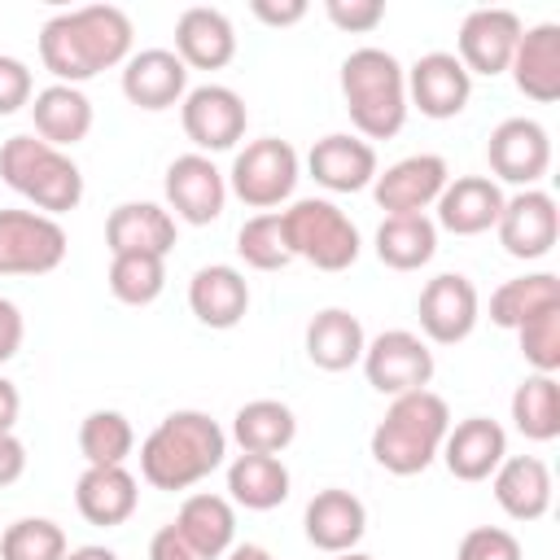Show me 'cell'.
<instances>
[{
    "label": "cell",
    "instance_id": "cell-1",
    "mask_svg": "<svg viewBox=\"0 0 560 560\" xmlns=\"http://www.w3.org/2000/svg\"><path fill=\"white\" fill-rule=\"evenodd\" d=\"M131 18L118 4H83L39 26V61L57 83H88L131 57Z\"/></svg>",
    "mask_w": 560,
    "mask_h": 560
},
{
    "label": "cell",
    "instance_id": "cell-2",
    "mask_svg": "<svg viewBox=\"0 0 560 560\" xmlns=\"http://www.w3.org/2000/svg\"><path fill=\"white\" fill-rule=\"evenodd\" d=\"M228 455V433L219 420H210L197 407L171 411L158 420V429L140 442V477L153 490H188L206 481Z\"/></svg>",
    "mask_w": 560,
    "mask_h": 560
},
{
    "label": "cell",
    "instance_id": "cell-3",
    "mask_svg": "<svg viewBox=\"0 0 560 560\" xmlns=\"http://www.w3.org/2000/svg\"><path fill=\"white\" fill-rule=\"evenodd\" d=\"M451 429V407L442 394L433 389H411V394H398L389 398L385 416L376 420L372 429V459L394 472V477H416L424 472L438 451H442V438Z\"/></svg>",
    "mask_w": 560,
    "mask_h": 560
},
{
    "label": "cell",
    "instance_id": "cell-4",
    "mask_svg": "<svg viewBox=\"0 0 560 560\" xmlns=\"http://www.w3.org/2000/svg\"><path fill=\"white\" fill-rule=\"evenodd\" d=\"M341 101L350 122L359 127V136L372 140H389L402 131L407 122V70L394 52L385 48H354L341 61Z\"/></svg>",
    "mask_w": 560,
    "mask_h": 560
},
{
    "label": "cell",
    "instance_id": "cell-5",
    "mask_svg": "<svg viewBox=\"0 0 560 560\" xmlns=\"http://www.w3.org/2000/svg\"><path fill=\"white\" fill-rule=\"evenodd\" d=\"M0 179L48 219L70 214L83 201V171L66 149H52L39 136H9L0 144Z\"/></svg>",
    "mask_w": 560,
    "mask_h": 560
},
{
    "label": "cell",
    "instance_id": "cell-6",
    "mask_svg": "<svg viewBox=\"0 0 560 560\" xmlns=\"http://www.w3.org/2000/svg\"><path fill=\"white\" fill-rule=\"evenodd\" d=\"M280 228L289 254L306 258L319 271H346L363 249L354 219L328 197H298L289 210H280Z\"/></svg>",
    "mask_w": 560,
    "mask_h": 560
},
{
    "label": "cell",
    "instance_id": "cell-7",
    "mask_svg": "<svg viewBox=\"0 0 560 560\" xmlns=\"http://www.w3.org/2000/svg\"><path fill=\"white\" fill-rule=\"evenodd\" d=\"M298 149L280 136H262V140H249L236 158H232V171H228V192H236L249 210L267 214L276 210L280 201L293 197L298 188Z\"/></svg>",
    "mask_w": 560,
    "mask_h": 560
},
{
    "label": "cell",
    "instance_id": "cell-8",
    "mask_svg": "<svg viewBox=\"0 0 560 560\" xmlns=\"http://www.w3.org/2000/svg\"><path fill=\"white\" fill-rule=\"evenodd\" d=\"M66 228L39 210H0V276H48L61 267Z\"/></svg>",
    "mask_w": 560,
    "mask_h": 560
},
{
    "label": "cell",
    "instance_id": "cell-9",
    "mask_svg": "<svg viewBox=\"0 0 560 560\" xmlns=\"http://www.w3.org/2000/svg\"><path fill=\"white\" fill-rule=\"evenodd\" d=\"M363 376L376 394L398 398L411 389H429L433 381V350L424 337L407 332V328H385L363 346Z\"/></svg>",
    "mask_w": 560,
    "mask_h": 560
},
{
    "label": "cell",
    "instance_id": "cell-10",
    "mask_svg": "<svg viewBox=\"0 0 560 560\" xmlns=\"http://www.w3.org/2000/svg\"><path fill=\"white\" fill-rule=\"evenodd\" d=\"M486 162L494 184H516V188H538V179L551 171V136L538 118H503L490 140H486Z\"/></svg>",
    "mask_w": 560,
    "mask_h": 560
},
{
    "label": "cell",
    "instance_id": "cell-11",
    "mask_svg": "<svg viewBox=\"0 0 560 560\" xmlns=\"http://www.w3.org/2000/svg\"><path fill=\"white\" fill-rule=\"evenodd\" d=\"M179 122H184V136L197 144V153H223V149H236V140L245 136V101L223 88V83H201V88H188V96L179 101Z\"/></svg>",
    "mask_w": 560,
    "mask_h": 560
},
{
    "label": "cell",
    "instance_id": "cell-12",
    "mask_svg": "<svg viewBox=\"0 0 560 560\" xmlns=\"http://www.w3.org/2000/svg\"><path fill=\"white\" fill-rule=\"evenodd\" d=\"M499 245L503 254L521 258V262H534V258H547L556 236H560V210H556V197L547 188H521L516 197H503V210H499Z\"/></svg>",
    "mask_w": 560,
    "mask_h": 560
},
{
    "label": "cell",
    "instance_id": "cell-13",
    "mask_svg": "<svg viewBox=\"0 0 560 560\" xmlns=\"http://www.w3.org/2000/svg\"><path fill=\"white\" fill-rule=\"evenodd\" d=\"M416 315H420V332L438 346H455L464 341L477 319H481V298H477V284L459 271H442L433 276L424 289H420V302H416Z\"/></svg>",
    "mask_w": 560,
    "mask_h": 560
},
{
    "label": "cell",
    "instance_id": "cell-14",
    "mask_svg": "<svg viewBox=\"0 0 560 560\" xmlns=\"http://www.w3.org/2000/svg\"><path fill=\"white\" fill-rule=\"evenodd\" d=\"M446 179H451V166L442 153H411V158H398L394 166L376 171L372 197L385 214H424L442 197Z\"/></svg>",
    "mask_w": 560,
    "mask_h": 560
},
{
    "label": "cell",
    "instance_id": "cell-15",
    "mask_svg": "<svg viewBox=\"0 0 560 560\" xmlns=\"http://www.w3.org/2000/svg\"><path fill=\"white\" fill-rule=\"evenodd\" d=\"M162 188H166V206L175 210V219H184L192 228L214 223L228 206V175L206 153H179L166 166Z\"/></svg>",
    "mask_w": 560,
    "mask_h": 560
},
{
    "label": "cell",
    "instance_id": "cell-16",
    "mask_svg": "<svg viewBox=\"0 0 560 560\" xmlns=\"http://www.w3.org/2000/svg\"><path fill=\"white\" fill-rule=\"evenodd\" d=\"M468 96H472V74L459 66L455 52H424L407 70V105H416L433 122L464 114Z\"/></svg>",
    "mask_w": 560,
    "mask_h": 560
},
{
    "label": "cell",
    "instance_id": "cell-17",
    "mask_svg": "<svg viewBox=\"0 0 560 560\" xmlns=\"http://www.w3.org/2000/svg\"><path fill=\"white\" fill-rule=\"evenodd\" d=\"M521 18L512 9H472L459 26V66L468 74H503L512 66L516 39H521Z\"/></svg>",
    "mask_w": 560,
    "mask_h": 560
},
{
    "label": "cell",
    "instance_id": "cell-18",
    "mask_svg": "<svg viewBox=\"0 0 560 560\" xmlns=\"http://www.w3.org/2000/svg\"><path fill=\"white\" fill-rule=\"evenodd\" d=\"M438 455L455 481H486L508 459V433L490 416H468V420L446 429Z\"/></svg>",
    "mask_w": 560,
    "mask_h": 560
},
{
    "label": "cell",
    "instance_id": "cell-19",
    "mask_svg": "<svg viewBox=\"0 0 560 560\" xmlns=\"http://www.w3.org/2000/svg\"><path fill=\"white\" fill-rule=\"evenodd\" d=\"M122 96L136 109H171L188 96V66L171 48H144L122 61Z\"/></svg>",
    "mask_w": 560,
    "mask_h": 560
},
{
    "label": "cell",
    "instance_id": "cell-20",
    "mask_svg": "<svg viewBox=\"0 0 560 560\" xmlns=\"http://www.w3.org/2000/svg\"><path fill=\"white\" fill-rule=\"evenodd\" d=\"M306 171L328 192H363V188H372L381 166H376V149L368 140H359L350 131H332L311 144Z\"/></svg>",
    "mask_w": 560,
    "mask_h": 560
},
{
    "label": "cell",
    "instance_id": "cell-21",
    "mask_svg": "<svg viewBox=\"0 0 560 560\" xmlns=\"http://www.w3.org/2000/svg\"><path fill=\"white\" fill-rule=\"evenodd\" d=\"M302 529H306V542L328 551V556H341V551H354L359 538L368 534V508L359 494L341 490V486H328L319 494H311L306 512H302Z\"/></svg>",
    "mask_w": 560,
    "mask_h": 560
},
{
    "label": "cell",
    "instance_id": "cell-22",
    "mask_svg": "<svg viewBox=\"0 0 560 560\" xmlns=\"http://www.w3.org/2000/svg\"><path fill=\"white\" fill-rule=\"evenodd\" d=\"M438 206V228L442 232H455V236H481L499 223V210H503V188L490 179V175H455L446 179L442 197L433 201Z\"/></svg>",
    "mask_w": 560,
    "mask_h": 560
},
{
    "label": "cell",
    "instance_id": "cell-23",
    "mask_svg": "<svg viewBox=\"0 0 560 560\" xmlns=\"http://www.w3.org/2000/svg\"><path fill=\"white\" fill-rule=\"evenodd\" d=\"M188 70H223L236 57V31L223 9L192 4L175 22V48H171Z\"/></svg>",
    "mask_w": 560,
    "mask_h": 560
},
{
    "label": "cell",
    "instance_id": "cell-24",
    "mask_svg": "<svg viewBox=\"0 0 560 560\" xmlns=\"http://www.w3.org/2000/svg\"><path fill=\"white\" fill-rule=\"evenodd\" d=\"M508 70H512V83L521 96L551 105L560 96V22L525 26Z\"/></svg>",
    "mask_w": 560,
    "mask_h": 560
},
{
    "label": "cell",
    "instance_id": "cell-25",
    "mask_svg": "<svg viewBox=\"0 0 560 560\" xmlns=\"http://www.w3.org/2000/svg\"><path fill=\"white\" fill-rule=\"evenodd\" d=\"M105 245H109V254L166 258L175 249V214L158 201H122L105 219Z\"/></svg>",
    "mask_w": 560,
    "mask_h": 560
},
{
    "label": "cell",
    "instance_id": "cell-26",
    "mask_svg": "<svg viewBox=\"0 0 560 560\" xmlns=\"http://www.w3.org/2000/svg\"><path fill=\"white\" fill-rule=\"evenodd\" d=\"M188 311L206 324V328H236L249 311V284L236 267L228 262H210L197 267L188 280Z\"/></svg>",
    "mask_w": 560,
    "mask_h": 560
},
{
    "label": "cell",
    "instance_id": "cell-27",
    "mask_svg": "<svg viewBox=\"0 0 560 560\" xmlns=\"http://www.w3.org/2000/svg\"><path fill=\"white\" fill-rule=\"evenodd\" d=\"M494 503L512 516V521H542L551 508V468L538 455H508L494 477Z\"/></svg>",
    "mask_w": 560,
    "mask_h": 560
},
{
    "label": "cell",
    "instance_id": "cell-28",
    "mask_svg": "<svg viewBox=\"0 0 560 560\" xmlns=\"http://www.w3.org/2000/svg\"><path fill=\"white\" fill-rule=\"evenodd\" d=\"M140 503V486L136 477L114 464V468H83V477L74 481V508L88 525H101V529H114L122 521H131Z\"/></svg>",
    "mask_w": 560,
    "mask_h": 560
},
{
    "label": "cell",
    "instance_id": "cell-29",
    "mask_svg": "<svg viewBox=\"0 0 560 560\" xmlns=\"http://www.w3.org/2000/svg\"><path fill=\"white\" fill-rule=\"evenodd\" d=\"M31 118H35V136H39L44 144L70 149V144L88 140V131H92V101L83 96V88L48 83V88L35 92Z\"/></svg>",
    "mask_w": 560,
    "mask_h": 560
},
{
    "label": "cell",
    "instance_id": "cell-30",
    "mask_svg": "<svg viewBox=\"0 0 560 560\" xmlns=\"http://www.w3.org/2000/svg\"><path fill=\"white\" fill-rule=\"evenodd\" d=\"M368 332L359 324V315H350L346 306H324L311 315L306 324V359L319 372H346L363 359Z\"/></svg>",
    "mask_w": 560,
    "mask_h": 560
},
{
    "label": "cell",
    "instance_id": "cell-31",
    "mask_svg": "<svg viewBox=\"0 0 560 560\" xmlns=\"http://www.w3.org/2000/svg\"><path fill=\"white\" fill-rule=\"evenodd\" d=\"M228 499L245 512H271L289 499V468L280 464V455L241 451L228 464Z\"/></svg>",
    "mask_w": 560,
    "mask_h": 560
},
{
    "label": "cell",
    "instance_id": "cell-32",
    "mask_svg": "<svg viewBox=\"0 0 560 560\" xmlns=\"http://www.w3.org/2000/svg\"><path fill=\"white\" fill-rule=\"evenodd\" d=\"M175 529L206 556V560H223L232 551V538H236V512H232V499L223 494H188L179 503V516H175Z\"/></svg>",
    "mask_w": 560,
    "mask_h": 560
},
{
    "label": "cell",
    "instance_id": "cell-33",
    "mask_svg": "<svg viewBox=\"0 0 560 560\" xmlns=\"http://www.w3.org/2000/svg\"><path fill=\"white\" fill-rule=\"evenodd\" d=\"M372 249L394 271H420L438 254V223L429 214H385Z\"/></svg>",
    "mask_w": 560,
    "mask_h": 560
},
{
    "label": "cell",
    "instance_id": "cell-34",
    "mask_svg": "<svg viewBox=\"0 0 560 560\" xmlns=\"http://www.w3.org/2000/svg\"><path fill=\"white\" fill-rule=\"evenodd\" d=\"M232 438L249 455H280L298 438V416L280 398H254L232 416Z\"/></svg>",
    "mask_w": 560,
    "mask_h": 560
},
{
    "label": "cell",
    "instance_id": "cell-35",
    "mask_svg": "<svg viewBox=\"0 0 560 560\" xmlns=\"http://www.w3.org/2000/svg\"><path fill=\"white\" fill-rule=\"evenodd\" d=\"M560 306V276L551 271H529V276H516V280H503L494 293H490V324L499 328H521L525 319L542 315Z\"/></svg>",
    "mask_w": 560,
    "mask_h": 560
},
{
    "label": "cell",
    "instance_id": "cell-36",
    "mask_svg": "<svg viewBox=\"0 0 560 560\" xmlns=\"http://www.w3.org/2000/svg\"><path fill=\"white\" fill-rule=\"evenodd\" d=\"M512 424L521 438L529 442H551L560 438V385L556 376L529 372L516 389H512Z\"/></svg>",
    "mask_w": 560,
    "mask_h": 560
},
{
    "label": "cell",
    "instance_id": "cell-37",
    "mask_svg": "<svg viewBox=\"0 0 560 560\" xmlns=\"http://www.w3.org/2000/svg\"><path fill=\"white\" fill-rule=\"evenodd\" d=\"M136 446V429L122 411H88L83 424H79V451L88 459V468H114V464H127Z\"/></svg>",
    "mask_w": 560,
    "mask_h": 560
},
{
    "label": "cell",
    "instance_id": "cell-38",
    "mask_svg": "<svg viewBox=\"0 0 560 560\" xmlns=\"http://www.w3.org/2000/svg\"><path fill=\"white\" fill-rule=\"evenodd\" d=\"M166 289V258L158 254H114L109 258V293L122 306H149Z\"/></svg>",
    "mask_w": 560,
    "mask_h": 560
},
{
    "label": "cell",
    "instance_id": "cell-39",
    "mask_svg": "<svg viewBox=\"0 0 560 560\" xmlns=\"http://www.w3.org/2000/svg\"><path fill=\"white\" fill-rule=\"evenodd\" d=\"M66 529L48 516H22L0 534V560H66Z\"/></svg>",
    "mask_w": 560,
    "mask_h": 560
},
{
    "label": "cell",
    "instance_id": "cell-40",
    "mask_svg": "<svg viewBox=\"0 0 560 560\" xmlns=\"http://www.w3.org/2000/svg\"><path fill=\"white\" fill-rule=\"evenodd\" d=\"M236 254L245 258V267L254 271H280L293 262L289 245H284V228H280V210H267V214H254L241 223L236 232Z\"/></svg>",
    "mask_w": 560,
    "mask_h": 560
},
{
    "label": "cell",
    "instance_id": "cell-41",
    "mask_svg": "<svg viewBox=\"0 0 560 560\" xmlns=\"http://www.w3.org/2000/svg\"><path fill=\"white\" fill-rule=\"evenodd\" d=\"M516 337H521V354H525V363L534 372H542V376L560 372V306L525 319L516 328Z\"/></svg>",
    "mask_w": 560,
    "mask_h": 560
},
{
    "label": "cell",
    "instance_id": "cell-42",
    "mask_svg": "<svg viewBox=\"0 0 560 560\" xmlns=\"http://www.w3.org/2000/svg\"><path fill=\"white\" fill-rule=\"evenodd\" d=\"M455 560H521V542L512 529H499V525H477L459 538V551Z\"/></svg>",
    "mask_w": 560,
    "mask_h": 560
},
{
    "label": "cell",
    "instance_id": "cell-43",
    "mask_svg": "<svg viewBox=\"0 0 560 560\" xmlns=\"http://www.w3.org/2000/svg\"><path fill=\"white\" fill-rule=\"evenodd\" d=\"M324 13H328V22L337 31H350V35H368V31H376L385 22V4L381 0H328Z\"/></svg>",
    "mask_w": 560,
    "mask_h": 560
},
{
    "label": "cell",
    "instance_id": "cell-44",
    "mask_svg": "<svg viewBox=\"0 0 560 560\" xmlns=\"http://www.w3.org/2000/svg\"><path fill=\"white\" fill-rule=\"evenodd\" d=\"M31 96H35V79L26 70V61L0 52V118H9L22 105H31Z\"/></svg>",
    "mask_w": 560,
    "mask_h": 560
},
{
    "label": "cell",
    "instance_id": "cell-45",
    "mask_svg": "<svg viewBox=\"0 0 560 560\" xmlns=\"http://www.w3.org/2000/svg\"><path fill=\"white\" fill-rule=\"evenodd\" d=\"M149 560H206L179 529H175V521L171 525H162L153 538H149Z\"/></svg>",
    "mask_w": 560,
    "mask_h": 560
},
{
    "label": "cell",
    "instance_id": "cell-46",
    "mask_svg": "<svg viewBox=\"0 0 560 560\" xmlns=\"http://www.w3.org/2000/svg\"><path fill=\"white\" fill-rule=\"evenodd\" d=\"M22 337H26V324H22L18 302L0 298V363H9L22 350Z\"/></svg>",
    "mask_w": 560,
    "mask_h": 560
},
{
    "label": "cell",
    "instance_id": "cell-47",
    "mask_svg": "<svg viewBox=\"0 0 560 560\" xmlns=\"http://www.w3.org/2000/svg\"><path fill=\"white\" fill-rule=\"evenodd\" d=\"M249 13L258 22H267V26H293V22L306 18V0H280V4L276 0H254Z\"/></svg>",
    "mask_w": 560,
    "mask_h": 560
},
{
    "label": "cell",
    "instance_id": "cell-48",
    "mask_svg": "<svg viewBox=\"0 0 560 560\" xmlns=\"http://www.w3.org/2000/svg\"><path fill=\"white\" fill-rule=\"evenodd\" d=\"M26 472V446L13 433H0V490Z\"/></svg>",
    "mask_w": 560,
    "mask_h": 560
},
{
    "label": "cell",
    "instance_id": "cell-49",
    "mask_svg": "<svg viewBox=\"0 0 560 560\" xmlns=\"http://www.w3.org/2000/svg\"><path fill=\"white\" fill-rule=\"evenodd\" d=\"M18 411H22V394H18V385L9 376H0V433H13Z\"/></svg>",
    "mask_w": 560,
    "mask_h": 560
},
{
    "label": "cell",
    "instance_id": "cell-50",
    "mask_svg": "<svg viewBox=\"0 0 560 560\" xmlns=\"http://www.w3.org/2000/svg\"><path fill=\"white\" fill-rule=\"evenodd\" d=\"M223 560H276V556L267 547H258V542H232V551Z\"/></svg>",
    "mask_w": 560,
    "mask_h": 560
},
{
    "label": "cell",
    "instance_id": "cell-51",
    "mask_svg": "<svg viewBox=\"0 0 560 560\" xmlns=\"http://www.w3.org/2000/svg\"><path fill=\"white\" fill-rule=\"evenodd\" d=\"M66 560H118V551H109V547H101V542H88V547L66 551Z\"/></svg>",
    "mask_w": 560,
    "mask_h": 560
},
{
    "label": "cell",
    "instance_id": "cell-52",
    "mask_svg": "<svg viewBox=\"0 0 560 560\" xmlns=\"http://www.w3.org/2000/svg\"><path fill=\"white\" fill-rule=\"evenodd\" d=\"M337 560H372V556H368V551H341Z\"/></svg>",
    "mask_w": 560,
    "mask_h": 560
}]
</instances>
